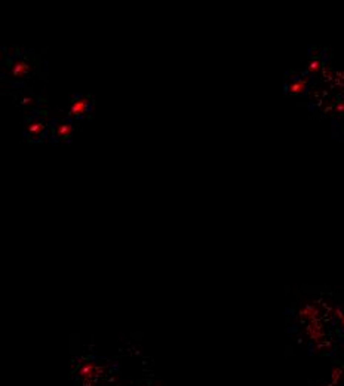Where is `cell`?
Returning <instances> with one entry per match:
<instances>
[{"label": "cell", "instance_id": "obj_1", "mask_svg": "<svg viewBox=\"0 0 344 386\" xmlns=\"http://www.w3.org/2000/svg\"><path fill=\"white\" fill-rule=\"evenodd\" d=\"M95 368H97V367H95L92 363H89V364H86V365L82 368L79 374H80L85 380H91L92 377H93V370H95Z\"/></svg>", "mask_w": 344, "mask_h": 386}, {"label": "cell", "instance_id": "obj_3", "mask_svg": "<svg viewBox=\"0 0 344 386\" xmlns=\"http://www.w3.org/2000/svg\"><path fill=\"white\" fill-rule=\"evenodd\" d=\"M341 324H343V327H344V318H343V321H341Z\"/></svg>", "mask_w": 344, "mask_h": 386}, {"label": "cell", "instance_id": "obj_2", "mask_svg": "<svg viewBox=\"0 0 344 386\" xmlns=\"http://www.w3.org/2000/svg\"><path fill=\"white\" fill-rule=\"evenodd\" d=\"M340 377H341V370H340V368H334L332 370V383H338Z\"/></svg>", "mask_w": 344, "mask_h": 386}]
</instances>
